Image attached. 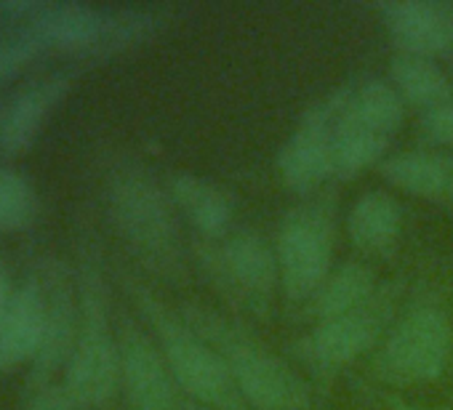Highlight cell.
<instances>
[{"instance_id": "6da1fadb", "label": "cell", "mask_w": 453, "mask_h": 410, "mask_svg": "<svg viewBox=\"0 0 453 410\" xmlns=\"http://www.w3.org/2000/svg\"><path fill=\"white\" fill-rule=\"evenodd\" d=\"M104 200L118 235L139 264L168 285H184L189 251L165 184L136 157L120 155L107 168Z\"/></svg>"}, {"instance_id": "7a4b0ae2", "label": "cell", "mask_w": 453, "mask_h": 410, "mask_svg": "<svg viewBox=\"0 0 453 410\" xmlns=\"http://www.w3.org/2000/svg\"><path fill=\"white\" fill-rule=\"evenodd\" d=\"M176 312L216 349L251 410H312V389L299 368L262 344L235 315L200 301H184Z\"/></svg>"}, {"instance_id": "3957f363", "label": "cell", "mask_w": 453, "mask_h": 410, "mask_svg": "<svg viewBox=\"0 0 453 410\" xmlns=\"http://www.w3.org/2000/svg\"><path fill=\"white\" fill-rule=\"evenodd\" d=\"M78 336L62 389L75 410H104L120 389V346L110 317V291L96 248L83 246L75 270Z\"/></svg>"}, {"instance_id": "277c9868", "label": "cell", "mask_w": 453, "mask_h": 410, "mask_svg": "<svg viewBox=\"0 0 453 410\" xmlns=\"http://www.w3.org/2000/svg\"><path fill=\"white\" fill-rule=\"evenodd\" d=\"M123 285L142 323L157 341L179 389L192 402L208 410H251L224 360L187 325V320L176 309H171L160 296L152 293L150 285H144L134 275H123Z\"/></svg>"}, {"instance_id": "5b68a950", "label": "cell", "mask_w": 453, "mask_h": 410, "mask_svg": "<svg viewBox=\"0 0 453 410\" xmlns=\"http://www.w3.org/2000/svg\"><path fill=\"white\" fill-rule=\"evenodd\" d=\"M453 360V317L445 299L424 285L395 315L371 362L381 383L405 389L437 381Z\"/></svg>"}, {"instance_id": "8992f818", "label": "cell", "mask_w": 453, "mask_h": 410, "mask_svg": "<svg viewBox=\"0 0 453 410\" xmlns=\"http://www.w3.org/2000/svg\"><path fill=\"white\" fill-rule=\"evenodd\" d=\"M339 112L331 133L334 181H352L379 165L405 120V104L387 78L360 75L339 83Z\"/></svg>"}, {"instance_id": "52a82bcc", "label": "cell", "mask_w": 453, "mask_h": 410, "mask_svg": "<svg viewBox=\"0 0 453 410\" xmlns=\"http://www.w3.org/2000/svg\"><path fill=\"white\" fill-rule=\"evenodd\" d=\"M192 259L211 288L238 315L270 317L280 293L275 243L251 227H235L224 240H192Z\"/></svg>"}, {"instance_id": "ba28073f", "label": "cell", "mask_w": 453, "mask_h": 410, "mask_svg": "<svg viewBox=\"0 0 453 410\" xmlns=\"http://www.w3.org/2000/svg\"><path fill=\"white\" fill-rule=\"evenodd\" d=\"M400 299V283H381L379 291L363 307L342 317L315 323L304 336L294 338L288 346L291 362L299 370H304L312 381H334L344 368H349L365 352L381 344L397 315Z\"/></svg>"}, {"instance_id": "9c48e42d", "label": "cell", "mask_w": 453, "mask_h": 410, "mask_svg": "<svg viewBox=\"0 0 453 410\" xmlns=\"http://www.w3.org/2000/svg\"><path fill=\"white\" fill-rule=\"evenodd\" d=\"M336 248V197L318 192L286 211L275 254L280 267V291L288 304H307L334 272Z\"/></svg>"}, {"instance_id": "30bf717a", "label": "cell", "mask_w": 453, "mask_h": 410, "mask_svg": "<svg viewBox=\"0 0 453 410\" xmlns=\"http://www.w3.org/2000/svg\"><path fill=\"white\" fill-rule=\"evenodd\" d=\"M120 389L131 410H208L192 402L176 383L157 341L136 320L123 317L118 328Z\"/></svg>"}, {"instance_id": "8fae6325", "label": "cell", "mask_w": 453, "mask_h": 410, "mask_svg": "<svg viewBox=\"0 0 453 410\" xmlns=\"http://www.w3.org/2000/svg\"><path fill=\"white\" fill-rule=\"evenodd\" d=\"M336 112H339V88L312 102L278 149L275 157L278 176L291 192L302 197L318 194L328 181H334L331 133H334Z\"/></svg>"}, {"instance_id": "7c38bea8", "label": "cell", "mask_w": 453, "mask_h": 410, "mask_svg": "<svg viewBox=\"0 0 453 410\" xmlns=\"http://www.w3.org/2000/svg\"><path fill=\"white\" fill-rule=\"evenodd\" d=\"M46 283V320L41 333V346L30 362V389L38 391L51 386L57 370H65L78 336V288L75 272L62 262H46L41 272Z\"/></svg>"}, {"instance_id": "4fadbf2b", "label": "cell", "mask_w": 453, "mask_h": 410, "mask_svg": "<svg viewBox=\"0 0 453 410\" xmlns=\"http://www.w3.org/2000/svg\"><path fill=\"white\" fill-rule=\"evenodd\" d=\"M395 49L426 59L453 57V4L450 0H384L376 4Z\"/></svg>"}, {"instance_id": "5bb4252c", "label": "cell", "mask_w": 453, "mask_h": 410, "mask_svg": "<svg viewBox=\"0 0 453 410\" xmlns=\"http://www.w3.org/2000/svg\"><path fill=\"white\" fill-rule=\"evenodd\" d=\"M73 88V75L59 70L35 78L22 86L4 107V125H0V152L17 157L25 155L43 133L51 115L67 99Z\"/></svg>"}, {"instance_id": "9a60e30c", "label": "cell", "mask_w": 453, "mask_h": 410, "mask_svg": "<svg viewBox=\"0 0 453 410\" xmlns=\"http://www.w3.org/2000/svg\"><path fill=\"white\" fill-rule=\"evenodd\" d=\"M165 189L195 240L216 243L235 230V200L213 178L192 171H176L165 178Z\"/></svg>"}, {"instance_id": "2e32d148", "label": "cell", "mask_w": 453, "mask_h": 410, "mask_svg": "<svg viewBox=\"0 0 453 410\" xmlns=\"http://www.w3.org/2000/svg\"><path fill=\"white\" fill-rule=\"evenodd\" d=\"M379 176L408 197L437 205H453V152L421 147L389 152L379 165Z\"/></svg>"}, {"instance_id": "e0dca14e", "label": "cell", "mask_w": 453, "mask_h": 410, "mask_svg": "<svg viewBox=\"0 0 453 410\" xmlns=\"http://www.w3.org/2000/svg\"><path fill=\"white\" fill-rule=\"evenodd\" d=\"M347 238L365 256H392L403 235V205L387 189H365L347 211Z\"/></svg>"}, {"instance_id": "ac0fdd59", "label": "cell", "mask_w": 453, "mask_h": 410, "mask_svg": "<svg viewBox=\"0 0 453 410\" xmlns=\"http://www.w3.org/2000/svg\"><path fill=\"white\" fill-rule=\"evenodd\" d=\"M46 320V283L43 275L27 277L17 285L9 315L0 325V376L19 368L22 362H33L41 346Z\"/></svg>"}, {"instance_id": "d6986e66", "label": "cell", "mask_w": 453, "mask_h": 410, "mask_svg": "<svg viewBox=\"0 0 453 410\" xmlns=\"http://www.w3.org/2000/svg\"><path fill=\"white\" fill-rule=\"evenodd\" d=\"M389 86L397 91L400 102L411 110L429 112L453 99V80L450 75L426 57H413L395 51L389 59Z\"/></svg>"}, {"instance_id": "ffe728a7", "label": "cell", "mask_w": 453, "mask_h": 410, "mask_svg": "<svg viewBox=\"0 0 453 410\" xmlns=\"http://www.w3.org/2000/svg\"><path fill=\"white\" fill-rule=\"evenodd\" d=\"M379 285L381 283L371 264L344 262L326 277V283L318 288V293L304 304V315L315 323L342 317V315L363 307L379 291Z\"/></svg>"}, {"instance_id": "44dd1931", "label": "cell", "mask_w": 453, "mask_h": 410, "mask_svg": "<svg viewBox=\"0 0 453 410\" xmlns=\"http://www.w3.org/2000/svg\"><path fill=\"white\" fill-rule=\"evenodd\" d=\"M38 211L41 200L33 181L12 165H0V232L30 230Z\"/></svg>"}, {"instance_id": "7402d4cb", "label": "cell", "mask_w": 453, "mask_h": 410, "mask_svg": "<svg viewBox=\"0 0 453 410\" xmlns=\"http://www.w3.org/2000/svg\"><path fill=\"white\" fill-rule=\"evenodd\" d=\"M41 57H43V49L25 27L0 30V86L17 80Z\"/></svg>"}, {"instance_id": "603a6c76", "label": "cell", "mask_w": 453, "mask_h": 410, "mask_svg": "<svg viewBox=\"0 0 453 410\" xmlns=\"http://www.w3.org/2000/svg\"><path fill=\"white\" fill-rule=\"evenodd\" d=\"M418 136L432 149H453V99L418 115Z\"/></svg>"}, {"instance_id": "cb8c5ba5", "label": "cell", "mask_w": 453, "mask_h": 410, "mask_svg": "<svg viewBox=\"0 0 453 410\" xmlns=\"http://www.w3.org/2000/svg\"><path fill=\"white\" fill-rule=\"evenodd\" d=\"M43 0H0V30L27 27Z\"/></svg>"}, {"instance_id": "d4e9b609", "label": "cell", "mask_w": 453, "mask_h": 410, "mask_svg": "<svg viewBox=\"0 0 453 410\" xmlns=\"http://www.w3.org/2000/svg\"><path fill=\"white\" fill-rule=\"evenodd\" d=\"M27 410H75V405L62 386L51 383V386H43L33 394Z\"/></svg>"}, {"instance_id": "484cf974", "label": "cell", "mask_w": 453, "mask_h": 410, "mask_svg": "<svg viewBox=\"0 0 453 410\" xmlns=\"http://www.w3.org/2000/svg\"><path fill=\"white\" fill-rule=\"evenodd\" d=\"M14 293H17V288L12 283V275L4 267H0V325H4V320L9 315V307L14 301Z\"/></svg>"}, {"instance_id": "4316f807", "label": "cell", "mask_w": 453, "mask_h": 410, "mask_svg": "<svg viewBox=\"0 0 453 410\" xmlns=\"http://www.w3.org/2000/svg\"><path fill=\"white\" fill-rule=\"evenodd\" d=\"M381 399L387 405V410H442V407H424V405H413V402H405L400 397H392L387 391H381Z\"/></svg>"}, {"instance_id": "83f0119b", "label": "cell", "mask_w": 453, "mask_h": 410, "mask_svg": "<svg viewBox=\"0 0 453 410\" xmlns=\"http://www.w3.org/2000/svg\"><path fill=\"white\" fill-rule=\"evenodd\" d=\"M4 107H6V102H0V125H4Z\"/></svg>"}, {"instance_id": "f1b7e54d", "label": "cell", "mask_w": 453, "mask_h": 410, "mask_svg": "<svg viewBox=\"0 0 453 410\" xmlns=\"http://www.w3.org/2000/svg\"><path fill=\"white\" fill-rule=\"evenodd\" d=\"M450 317H453V296H450Z\"/></svg>"}]
</instances>
